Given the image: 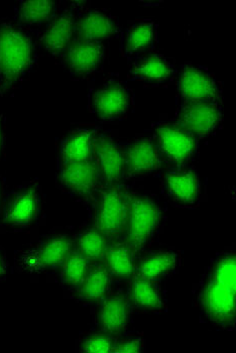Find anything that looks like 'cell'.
I'll return each instance as SVG.
<instances>
[{
    "instance_id": "15",
    "label": "cell",
    "mask_w": 236,
    "mask_h": 353,
    "mask_svg": "<svg viewBox=\"0 0 236 353\" xmlns=\"http://www.w3.org/2000/svg\"><path fill=\"white\" fill-rule=\"evenodd\" d=\"M92 159L99 171L104 187L122 184L124 143L113 132L100 130L92 143Z\"/></svg>"
},
{
    "instance_id": "7",
    "label": "cell",
    "mask_w": 236,
    "mask_h": 353,
    "mask_svg": "<svg viewBox=\"0 0 236 353\" xmlns=\"http://www.w3.org/2000/svg\"><path fill=\"white\" fill-rule=\"evenodd\" d=\"M152 136L166 168L189 165L199 150V139L175 119L152 125Z\"/></svg>"
},
{
    "instance_id": "1",
    "label": "cell",
    "mask_w": 236,
    "mask_h": 353,
    "mask_svg": "<svg viewBox=\"0 0 236 353\" xmlns=\"http://www.w3.org/2000/svg\"><path fill=\"white\" fill-rule=\"evenodd\" d=\"M192 296L202 323L216 330H235V245L223 248L211 259L193 285Z\"/></svg>"
},
{
    "instance_id": "11",
    "label": "cell",
    "mask_w": 236,
    "mask_h": 353,
    "mask_svg": "<svg viewBox=\"0 0 236 353\" xmlns=\"http://www.w3.org/2000/svg\"><path fill=\"white\" fill-rule=\"evenodd\" d=\"M133 105V94L119 78L110 76L88 95V108L101 123H113L128 117Z\"/></svg>"
},
{
    "instance_id": "27",
    "label": "cell",
    "mask_w": 236,
    "mask_h": 353,
    "mask_svg": "<svg viewBox=\"0 0 236 353\" xmlns=\"http://www.w3.org/2000/svg\"><path fill=\"white\" fill-rule=\"evenodd\" d=\"M93 261L72 248L58 270V283L68 294L75 291L90 271Z\"/></svg>"
},
{
    "instance_id": "28",
    "label": "cell",
    "mask_w": 236,
    "mask_h": 353,
    "mask_svg": "<svg viewBox=\"0 0 236 353\" xmlns=\"http://www.w3.org/2000/svg\"><path fill=\"white\" fill-rule=\"evenodd\" d=\"M109 239L91 222L74 233L73 246L93 263L101 261Z\"/></svg>"
},
{
    "instance_id": "13",
    "label": "cell",
    "mask_w": 236,
    "mask_h": 353,
    "mask_svg": "<svg viewBox=\"0 0 236 353\" xmlns=\"http://www.w3.org/2000/svg\"><path fill=\"white\" fill-rule=\"evenodd\" d=\"M94 328L117 337L128 330L135 311L124 285H115L99 302L91 307Z\"/></svg>"
},
{
    "instance_id": "5",
    "label": "cell",
    "mask_w": 236,
    "mask_h": 353,
    "mask_svg": "<svg viewBox=\"0 0 236 353\" xmlns=\"http://www.w3.org/2000/svg\"><path fill=\"white\" fill-rule=\"evenodd\" d=\"M43 187L38 180L28 181L6 193L0 215V228L8 232L32 230L43 216Z\"/></svg>"
},
{
    "instance_id": "26",
    "label": "cell",
    "mask_w": 236,
    "mask_h": 353,
    "mask_svg": "<svg viewBox=\"0 0 236 353\" xmlns=\"http://www.w3.org/2000/svg\"><path fill=\"white\" fill-rule=\"evenodd\" d=\"M60 1H17L14 6V19L21 27L38 36L58 12Z\"/></svg>"
},
{
    "instance_id": "33",
    "label": "cell",
    "mask_w": 236,
    "mask_h": 353,
    "mask_svg": "<svg viewBox=\"0 0 236 353\" xmlns=\"http://www.w3.org/2000/svg\"><path fill=\"white\" fill-rule=\"evenodd\" d=\"M6 195V181H4V176L0 173V215H1L2 206H3Z\"/></svg>"
},
{
    "instance_id": "2",
    "label": "cell",
    "mask_w": 236,
    "mask_h": 353,
    "mask_svg": "<svg viewBox=\"0 0 236 353\" xmlns=\"http://www.w3.org/2000/svg\"><path fill=\"white\" fill-rule=\"evenodd\" d=\"M37 34L13 19H0V97L19 88L38 64Z\"/></svg>"
},
{
    "instance_id": "17",
    "label": "cell",
    "mask_w": 236,
    "mask_h": 353,
    "mask_svg": "<svg viewBox=\"0 0 236 353\" xmlns=\"http://www.w3.org/2000/svg\"><path fill=\"white\" fill-rule=\"evenodd\" d=\"M106 57L104 41L74 39L61 61L67 73L76 79H86L99 71Z\"/></svg>"
},
{
    "instance_id": "20",
    "label": "cell",
    "mask_w": 236,
    "mask_h": 353,
    "mask_svg": "<svg viewBox=\"0 0 236 353\" xmlns=\"http://www.w3.org/2000/svg\"><path fill=\"white\" fill-rule=\"evenodd\" d=\"M183 254L176 248L148 250L137 259V274L150 281L164 283L180 272Z\"/></svg>"
},
{
    "instance_id": "9",
    "label": "cell",
    "mask_w": 236,
    "mask_h": 353,
    "mask_svg": "<svg viewBox=\"0 0 236 353\" xmlns=\"http://www.w3.org/2000/svg\"><path fill=\"white\" fill-rule=\"evenodd\" d=\"M55 183L59 190L85 206L90 203L104 187L92 157L87 160L57 163Z\"/></svg>"
},
{
    "instance_id": "25",
    "label": "cell",
    "mask_w": 236,
    "mask_h": 353,
    "mask_svg": "<svg viewBox=\"0 0 236 353\" xmlns=\"http://www.w3.org/2000/svg\"><path fill=\"white\" fill-rule=\"evenodd\" d=\"M115 285V279L104 263L96 261L83 282L69 296L78 304L92 307L107 295Z\"/></svg>"
},
{
    "instance_id": "21",
    "label": "cell",
    "mask_w": 236,
    "mask_h": 353,
    "mask_svg": "<svg viewBox=\"0 0 236 353\" xmlns=\"http://www.w3.org/2000/svg\"><path fill=\"white\" fill-rule=\"evenodd\" d=\"M100 130L99 125L93 123L77 124L69 128L57 141V163L90 158L94 137Z\"/></svg>"
},
{
    "instance_id": "30",
    "label": "cell",
    "mask_w": 236,
    "mask_h": 353,
    "mask_svg": "<svg viewBox=\"0 0 236 353\" xmlns=\"http://www.w3.org/2000/svg\"><path fill=\"white\" fill-rule=\"evenodd\" d=\"M146 350V340L144 333L128 329L115 337L112 353H144Z\"/></svg>"
},
{
    "instance_id": "12",
    "label": "cell",
    "mask_w": 236,
    "mask_h": 353,
    "mask_svg": "<svg viewBox=\"0 0 236 353\" xmlns=\"http://www.w3.org/2000/svg\"><path fill=\"white\" fill-rule=\"evenodd\" d=\"M177 105L197 102L222 103V84L205 67L186 63L177 73Z\"/></svg>"
},
{
    "instance_id": "29",
    "label": "cell",
    "mask_w": 236,
    "mask_h": 353,
    "mask_svg": "<svg viewBox=\"0 0 236 353\" xmlns=\"http://www.w3.org/2000/svg\"><path fill=\"white\" fill-rule=\"evenodd\" d=\"M115 337L98 329L83 331L76 340V352L112 353Z\"/></svg>"
},
{
    "instance_id": "32",
    "label": "cell",
    "mask_w": 236,
    "mask_h": 353,
    "mask_svg": "<svg viewBox=\"0 0 236 353\" xmlns=\"http://www.w3.org/2000/svg\"><path fill=\"white\" fill-rule=\"evenodd\" d=\"M4 143H6V117L0 114V159L3 154Z\"/></svg>"
},
{
    "instance_id": "3",
    "label": "cell",
    "mask_w": 236,
    "mask_h": 353,
    "mask_svg": "<svg viewBox=\"0 0 236 353\" xmlns=\"http://www.w3.org/2000/svg\"><path fill=\"white\" fill-rule=\"evenodd\" d=\"M166 217L165 206L156 194L148 190H130L124 236L139 258L161 236Z\"/></svg>"
},
{
    "instance_id": "10",
    "label": "cell",
    "mask_w": 236,
    "mask_h": 353,
    "mask_svg": "<svg viewBox=\"0 0 236 353\" xmlns=\"http://www.w3.org/2000/svg\"><path fill=\"white\" fill-rule=\"evenodd\" d=\"M161 190L172 206L180 209L198 208L205 195L200 174L189 165L166 168L161 175Z\"/></svg>"
},
{
    "instance_id": "16",
    "label": "cell",
    "mask_w": 236,
    "mask_h": 353,
    "mask_svg": "<svg viewBox=\"0 0 236 353\" xmlns=\"http://www.w3.org/2000/svg\"><path fill=\"white\" fill-rule=\"evenodd\" d=\"M175 121L189 130L197 139H208L213 136L223 123L222 103L197 102L178 105Z\"/></svg>"
},
{
    "instance_id": "6",
    "label": "cell",
    "mask_w": 236,
    "mask_h": 353,
    "mask_svg": "<svg viewBox=\"0 0 236 353\" xmlns=\"http://www.w3.org/2000/svg\"><path fill=\"white\" fill-rule=\"evenodd\" d=\"M131 189L126 183L102 187L93 200L87 205L90 222L109 241L124 235Z\"/></svg>"
},
{
    "instance_id": "19",
    "label": "cell",
    "mask_w": 236,
    "mask_h": 353,
    "mask_svg": "<svg viewBox=\"0 0 236 353\" xmlns=\"http://www.w3.org/2000/svg\"><path fill=\"white\" fill-rule=\"evenodd\" d=\"M124 285L135 313L164 314L168 311L167 291L163 283L135 274Z\"/></svg>"
},
{
    "instance_id": "18",
    "label": "cell",
    "mask_w": 236,
    "mask_h": 353,
    "mask_svg": "<svg viewBox=\"0 0 236 353\" xmlns=\"http://www.w3.org/2000/svg\"><path fill=\"white\" fill-rule=\"evenodd\" d=\"M128 77L131 81L148 86H166L176 81V65L172 59L157 51H150L130 61Z\"/></svg>"
},
{
    "instance_id": "4",
    "label": "cell",
    "mask_w": 236,
    "mask_h": 353,
    "mask_svg": "<svg viewBox=\"0 0 236 353\" xmlns=\"http://www.w3.org/2000/svg\"><path fill=\"white\" fill-rule=\"evenodd\" d=\"M73 235L72 231L65 228L52 230L41 235L15 252V270L28 276L58 272L73 248Z\"/></svg>"
},
{
    "instance_id": "31",
    "label": "cell",
    "mask_w": 236,
    "mask_h": 353,
    "mask_svg": "<svg viewBox=\"0 0 236 353\" xmlns=\"http://www.w3.org/2000/svg\"><path fill=\"white\" fill-rule=\"evenodd\" d=\"M10 269V261H8V256H6V250L0 248V282L8 278Z\"/></svg>"
},
{
    "instance_id": "14",
    "label": "cell",
    "mask_w": 236,
    "mask_h": 353,
    "mask_svg": "<svg viewBox=\"0 0 236 353\" xmlns=\"http://www.w3.org/2000/svg\"><path fill=\"white\" fill-rule=\"evenodd\" d=\"M166 168L150 134H139L124 143V182L157 175Z\"/></svg>"
},
{
    "instance_id": "8",
    "label": "cell",
    "mask_w": 236,
    "mask_h": 353,
    "mask_svg": "<svg viewBox=\"0 0 236 353\" xmlns=\"http://www.w3.org/2000/svg\"><path fill=\"white\" fill-rule=\"evenodd\" d=\"M90 8V2L60 1L58 12L39 32V47L55 58L61 59L75 37L80 15Z\"/></svg>"
},
{
    "instance_id": "24",
    "label": "cell",
    "mask_w": 236,
    "mask_h": 353,
    "mask_svg": "<svg viewBox=\"0 0 236 353\" xmlns=\"http://www.w3.org/2000/svg\"><path fill=\"white\" fill-rule=\"evenodd\" d=\"M139 256L124 236L109 241L101 263L110 272L117 285H126L137 274Z\"/></svg>"
},
{
    "instance_id": "23",
    "label": "cell",
    "mask_w": 236,
    "mask_h": 353,
    "mask_svg": "<svg viewBox=\"0 0 236 353\" xmlns=\"http://www.w3.org/2000/svg\"><path fill=\"white\" fill-rule=\"evenodd\" d=\"M121 28L115 15L102 8H88L79 17L74 39L104 41L120 36Z\"/></svg>"
},
{
    "instance_id": "22",
    "label": "cell",
    "mask_w": 236,
    "mask_h": 353,
    "mask_svg": "<svg viewBox=\"0 0 236 353\" xmlns=\"http://www.w3.org/2000/svg\"><path fill=\"white\" fill-rule=\"evenodd\" d=\"M159 25L150 19H139L128 23L120 32V52L128 62L154 51L159 39Z\"/></svg>"
}]
</instances>
